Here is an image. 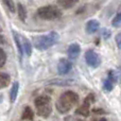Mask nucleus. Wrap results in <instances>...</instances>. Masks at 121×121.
I'll use <instances>...</instances> for the list:
<instances>
[{
	"label": "nucleus",
	"instance_id": "1",
	"mask_svg": "<svg viewBox=\"0 0 121 121\" xmlns=\"http://www.w3.org/2000/svg\"><path fill=\"white\" fill-rule=\"evenodd\" d=\"M79 96L74 91H65L60 95L59 100L56 101V108L60 114H66L70 112L79 102Z\"/></svg>",
	"mask_w": 121,
	"mask_h": 121
},
{
	"label": "nucleus",
	"instance_id": "2",
	"mask_svg": "<svg viewBox=\"0 0 121 121\" xmlns=\"http://www.w3.org/2000/svg\"><path fill=\"white\" fill-rule=\"evenodd\" d=\"M60 35L56 32H50V33L46 34V35H40L34 38L33 44L36 49L40 51H44L49 49L50 47L54 46L57 42H59Z\"/></svg>",
	"mask_w": 121,
	"mask_h": 121
},
{
	"label": "nucleus",
	"instance_id": "3",
	"mask_svg": "<svg viewBox=\"0 0 121 121\" xmlns=\"http://www.w3.org/2000/svg\"><path fill=\"white\" fill-rule=\"evenodd\" d=\"M37 15L39 18L44 20H54L62 16V12L60 9H57L54 5H46L38 9Z\"/></svg>",
	"mask_w": 121,
	"mask_h": 121
},
{
	"label": "nucleus",
	"instance_id": "4",
	"mask_svg": "<svg viewBox=\"0 0 121 121\" xmlns=\"http://www.w3.org/2000/svg\"><path fill=\"white\" fill-rule=\"evenodd\" d=\"M94 98H95L94 95H89V96L86 97L85 100H84V102H83V104L77 109L75 113L79 114V115H81V116H85V117L89 115V113H90L89 107H90V105H91V103L94 102Z\"/></svg>",
	"mask_w": 121,
	"mask_h": 121
},
{
	"label": "nucleus",
	"instance_id": "5",
	"mask_svg": "<svg viewBox=\"0 0 121 121\" xmlns=\"http://www.w3.org/2000/svg\"><path fill=\"white\" fill-rule=\"evenodd\" d=\"M85 60H86V63H87L90 67H92V68H97V67H99V65H100V63H101L99 54L95 52L94 50H87L85 52Z\"/></svg>",
	"mask_w": 121,
	"mask_h": 121
},
{
	"label": "nucleus",
	"instance_id": "6",
	"mask_svg": "<svg viewBox=\"0 0 121 121\" xmlns=\"http://www.w3.org/2000/svg\"><path fill=\"white\" fill-rule=\"evenodd\" d=\"M72 68V64H71L70 60H66V59H60L59 60V64H57V71H59L60 74H66Z\"/></svg>",
	"mask_w": 121,
	"mask_h": 121
},
{
	"label": "nucleus",
	"instance_id": "7",
	"mask_svg": "<svg viewBox=\"0 0 121 121\" xmlns=\"http://www.w3.org/2000/svg\"><path fill=\"white\" fill-rule=\"evenodd\" d=\"M80 52H81V47H80V45L77 44V43L71 44L70 46L68 47V49H67V54H68L69 59H71V60L77 59L80 55Z\"/></svg>",
	"mask_w": 121,
	"mask_h": 121
},
{
	"label": "nucleus",
	"instance_id": "8",
	"mask_svg": "<svg viewBox=\"0 0 121 121\" xmlns=\"http://www.w3.org/2000/svg\"><path fill=\"white\" fill-rule=\"evenodd\" d=\"M99 28H100V22L98 20H96V19H91V20H89L86 23L85 31L87 34H94L98 31Z\"/></svg>",
	"mask_w": 121,
	"mask_h": 121
},
{
	"label": "nucleus",
	"instance_id": "9",
	"mask_svg": "<svg viewBox=\"0 0 121 121\" xmlns=\"http://www.w3.org/2000/svg\"><path fill=\"white\" fill-rule=\"evenodd\" d=\"M36 108H37L38 116H42V117H44V118H47L51 114V112H52V107H51L50 103H47V104L40 105V106L36 107Z\"/></svg>",
	"mask_w": 121,
	"mask_h": 121
},
{
	"label": "nucleus",
	"instance_id": "10",
	"mask_svg": "<svg viewBox=\"0 0 121 121\" xmlns=\"http://www.w3.org/2000/svg\"><path fill=\"white\" fill-rule=\"evenodd\" d=\"M13 37H14V42H15V44H16L17 49H18L19 56H20V59H21V56L23 55V46H22V44H21L22 39L20 38L19 34L17 33V32H15V31H13Z\"/></svg>",
	"mask_w": 121,
	"mask_h": 121
},
{
	"label": "nucleus",
	"instance_id": "11",
	"mask_svg": "<svg viewBox=\"0 0 121 121\" xmlns=\"http://www.w3.org/2000/svg\"><path fill=\"white\" fill-rule=\"evenodd\" d=\"M79 2V0H57V3L64 9H70L74 6Z\"/></svg>",
	"mask_w": 121,
	"mask_h": 121
},
{
	"label": "nucleus",
	"instance_id": "12",
	"mask_svg": "<svg viewBox=\"0 0 121 121\" xmlns=\"http://www.w3.org/2000/svg\"><path fill=\"white\" fill-rule=\"evenodd\" d=\"M11 78L8 73L0 72V88H4L10 84Z\"/></svg>",
	"mask_w": 121,
	"mask_h": 121
},
{
	"label": "nucleus",
	"instance_id": "13",
	"mask_svg": "<svg viewBox=\"0 0 121 121\" xmlns=\"http://www.w3.org/2000/svg\"><path fill=\"white\" fill-rule=\"evenodd\" d=\"M18 89H19V83L18 82H15L12 86V89H11V94H10V99L11 102L14 103L15 100L17 98V95H18Z\"/></svg>",
	"mask_w": 121,
	"mask_h": 121
},
{
	"label": "nucleus",
	"instance_id": "14",
	"mask_svg": "<svg viewBox=\"0 0 121 121\" xmlns=\"http://www.w3.org/2000/svg\"><path fill=\"white\" fill-rule=\"evenodd\" d=\"M22 46H23V51L26 52V54H27L28 56H30L32 53V45L27 37L22 38Z\"/></svg>",
	"mask_w": 121,
	"mask_h": 121
},
{
	"label": "nucleus",
	"instance_id": "15",
	"mask_svg": "<svg viewBox=\"0 0 121 121\" xmlns=\"http://www.w3.org/2000/svg\"><path fill=\"white\" fill-rule=\"evenodd\" d=\"M17 12H18V16L20 18V20L26 21V19H27V11H26V8L21 3L17 4Z\"/></svg>",
	"mask_w": 121,
	"mask_h": 121
},
{
	"label": "nucleus",
	"instance_id": "16",
	"mask_svg": "<svg viewBox=\"0 0 121 121\" xmlns=\"http://www.w3.org/2000/svg\"><path fill=\"white\" fill-rule=\"evenodd\" d=\"M33 117H34V114H33V111L30 106H26L25 111L22 113V117L21 119L23 120H33Z\"/></svg>",
	"mask_w": 121,
	"mask_h": 121
},
{
	"label": "nucleus",
	"instance_id": "17",
	"mask_svg": "<svg viewBox=\"0 0 121 121\" xmlns=\"http://www.w3.org/2000/svg\"><path fill=\"white\" fill-rule=\"evenodd\" d=\"M35 106L38 107L40 105H44L47 104V103H50V97H47V96H40L38 98L35 99Z\"/></svg>",
	"mask_w": 121,
	"mask_h": 121
},
{
	"label": "nucleus",
	"instance_id": "18",
	"mask_svg": "<svg viewBox=\"0 0 121 121\" xmlns=\"http://www.w3.org/2000/svg\"><path fill=\"white\" fill-rule=\"evenodd\" d=\"M115 84H116L115 82L112 81L109 78H106V79L103 81V87H104V89L106 90V91H112Z\"/></svg>",
	"mask_w": 121,
	"mask_h": 121
},
{
	"label": "nucleus",
	"instance_id": "19",
	"mask_svg": "<svg viewBox=\"0 0 121 121\" xmlns=\"http://www.w3.org/2000/svg\"><path fill=\"white\" fill-rule=\"evenodd\" d=\"M4 4L6 5V8L10 10L11 13H15L16 12V8H15V2L13 0H3Z\"/></svg>",
	"mask_w": 121,
	"mask_h": 121
},
{
	"label": "nucleus",
	"instance_id": "20",
	"mask_svg": "<svg viewBox=\"0 0 121 121\" xmlns=\"http://www.w3.org/2000/svg\"><path fill=\"white\" fill-rule=\"evenodd\" d=\"M112 25L115 28H121V13L117 14L115 17H114L113 21H112Z\"/></svg>",
	"mask_w": 121,
	"mask_h": 121
},
{
	"label": "nucleus",
	"instance_id": "21",
	"mask_svg": "<svg viewBox=\"0 0 121 121\" xmlns=\"http://www.w3.org/2000/svg\"><path fill=\"white\" fill-rule=\"evenodd\" d=\"M5 62H6V54H5L3 49L0 48V68L3 67V65L5 64Z\"/></svg>",
	"mask_w": 121,
	"mask_h": 121
},
{
	"label": "nucleus",
	"instance_id": "22",
	"mask_svg": "<svg viewBox=\"0 0 121 121\" xmlns=\"http://www.w3.org/2000/svg\"><path fill=\"white\" fill-rule=\"evenodd\" d=\"M101 33H102L103 38H105V39H108V38L111 37V35H112V32L109 31V30H107V29H103L102 31H101Z\"/></svg>",
	"mask_w": 121,
	"mask_h": 121
},
{
	"label": "nucleus",
	"instance_id": "23",
	"mask_svg": "<svg viewBox=\"0 0 121 121\" xmlns=\"http://www.w3.org/2000/svg\"><path fill=\"white\" fill-rule=\"evenodd\" d=\"M116 44H117V47L119 49H121V32L117 34L116 36Z\"/></svg>",
	"mask_w": 121,
	"mask_h": 121
},
{
	"label": "nucleus",
	"instance_id": "24",
	"mask_svg": "<svg viewBox=\"0 0 121 121\" xmlns=\"http://www.w3.org/2000/svg\"><path fill=\"white\" fill-rule=\"evenodd\" d=\"M2 44H4V37L0 34V45H2Z\"/></svg>",
	"mask_w": 121,
	"mask_h": 121
},
{
	"label": "nucleus",
	"instance_id": "25",
	"mask_svg": "<svg viewBox=\"0 0 121 121\" xmlns=\"http://www.w3.org/2000/svg\"><path fill=\"white\" fill-rule=\"evenodd\" d=\"M99 121H107L106 119H105V118H102V119H100V120H99Z\"/></svg>",
	"mask_w": 121,
	"mask_h": 121
},
{
	"label": "nucleus",
	"instance_id": "26",
	"mask_svg": "<svg viewBox=\"0 0 121 121\" xmlns=\"http://www.w3.org/2000/svg\"><path fill=\"white\" fill-rule=\"evenodd\" d=\"M79 121H81V120H79Z\"/></svg>",
	"mask_w": 121,
	"mask_h": 121
},
{
	"label": "nucleus",
	"instance_id": "27",
	"mask_svg": "<svg viewBox=\"0 0 121 121\" xmlns=\"http://www.w3.org/2000/svg\"><path fill=\"white\" fill-rule=\"evenodd\" d=\"M120 10H121V8H120Z\"/></svg>",
	"mask_w": 121,
	"mask_h": 121
}]
</instances>
